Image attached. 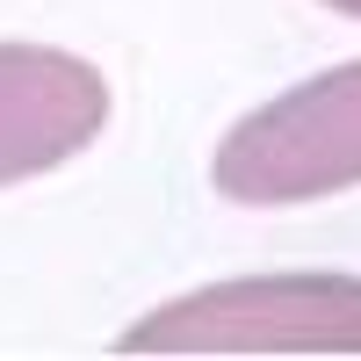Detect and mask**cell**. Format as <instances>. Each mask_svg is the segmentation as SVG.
Returning <instances> with one entry per match:
<instances>
[{
    "label": "cell",
    "mask_w": 361,
    "mask_h": 361,
    "mask_svg": "<svg viewBox=\"0 0 361 361\" xmlns=\"http://www.w3.org/2000/svg\"><path fill=\"white\" fill-rule=\"evenodd\" d=\"M116 354H361V275H238L152 304Z\"/></svg>",
    "instance_id": "6da1fadb"
},
{
    "label": "cell",
    "mask_w": 361,
    "mask_h": 361,
    "mask_svg": "<svg viewBox=\"0 0 361 361\" xmlns=\"http://www.w3.org/2000/svg\"><path fill=\"white\" fill-rule=\"evenodd\" d=\"M209 188L238 209H296L361 188V58L246 109L209 152Z\"/></svg>",
    "instance_id": "7a4b0ae2"
},
{
    "label": "cell",
    "mask_w": 361,
    "mask_h": 361,
    "mask_svg": "<svg viewBox=\"0 0 361 361\" xmlns=\"http://www.w3.org/2000/svg\"><path fill=\"white\" fill-rule=\"evenodd\" d=\"M109 73L58 44H0V188L73 166L109 130Z\"/></svg>",
    "instance_id": "3957f363"
},
{
    "label": "cell",
    "mask_w": 361,
    "mask_h": 361,
    "mask_svg": "<svg viewBox=\"0 0 361 361\" xmlns=\"http://www.w3.org/2000/svg\"><path fill=\"white\" fill-rule=\"evenodd\" d=\"M325 8H333V15H354V22H361V0H325Z\"/></svg>",
    "instance_id": "277c9868"
}]
</instances>
